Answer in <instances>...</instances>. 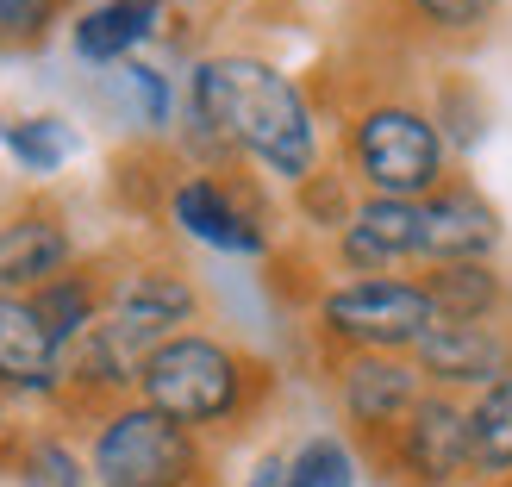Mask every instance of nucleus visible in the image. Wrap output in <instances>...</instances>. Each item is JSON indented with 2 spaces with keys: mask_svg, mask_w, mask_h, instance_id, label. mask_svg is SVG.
Wrapping results in <instances>:
<instances>
[{
  "mask_svg": "<svg viewBox=\"0 0 512 487\" xmlns=\"http://www.w3.org/2000/svg\"><path fill=\"white\" fill-rule=\"evenodd\" d=\"M425 294L438 306V319H506L512 281L500 263H431Z\"/></svg>",
  "mask_w": 512,
  "mask_h": 487,
  "instance_id": "obj_16",
  "label": "nucleus"
},
{
  "mask_svg": "<svg viewBox=\"0 0 512 487\" xmlns=\"http://www.w3.org/2000/svg\"><path fill=\"white\" fill-rule=\"evenodd\" d=\"M425 388L431 381L419 375V363L413 356H394V350H350L338 363V406H344V419L375 444L425 400Z\"/></svg>",
  "mask_w": 512,
  "mask_h": 487,
  "instance_id": "obj_9",
  "label": "nucleus"
},
{
  "mask_svg": "<svg viewBox=\"0 0 512 487\" xmlns=\"http://www.w3.org/2000/svg\"><path fill=\"white\" fill-rule=\"evenodd\" d=\"M250 394V363L219 344V338H200V331H182V338H169L144 356L138 369V400L169 413L175 425H219L232 419Z\"/></svg>",
  "mask_w": 512,
  "mask_h": 487,
  "instance_id": "obj_3",
  "label": "nucleus"
},
{
  "mask_svg": "<svg viewBox=\"0 0 512 487\" xmlns=\"http://www.w3.org/2000/svg\"><path fill=\"white\" fill-rule=\"evenodd\" d=\"M281 481H288V456H263V463L250 469L244 487H281Z\"/></svg>",
  "mask_w": 512,
  "mask_h": 487,
  "instance_id": "obj_24",
  "label": "nucleus"
},
{
  "mask_svg": "<svg viewBox=\"0 0 512 487\" xmlns=\"http://www.w3.org/2000/svg\"><path fill=\"white\" fill-rule=\"evenodd\" d=\"M100 300H107V281H94V275H82V269H69V275L50 281V288L32 294V306L44 313V325L57 331V344H75V338H82V331L100 319Z\"/></svg>",
  "mask_w": 512,
  "mask_h": 487,
  "instance_id": "obj_18",
  "label": "nucleus"
},
{
  "mask_svg": "<svg viewBox=\"0 0 512 487\" xmlns=\"http://www.w3.org/2000/svg\"><path fill=\"white\" fill-rule=\"evenodd\" d=\"M88 463L63 438H38L19 450V487H88Z\"/></svg>",
  "mask_w": 512,
  "mask_h": 487,
  "instance_id": "obj_22",
  "label": "nucleus"
},
{
  "mask_svg": "<svg viewBox=\"0 0 512 487\" xmlns=\"http://www.w3.org/2000/svg\"><path fill=\"white\" fill-rule=\"evenodd\" d=\"M0 388H63V344L32 306V294H0Z\"/></svg>",
  "mask_w": 512,
  "mask_h": 487,
  "instance_id": "obj_14",
  "label": "nucleus"
},
{
  "mask_svg": "<svg viewBox=\"0 0 512 487\" xmlns=\"http://www.w3.org/2000/svg\"><path fill=\"white\" fill-rule=\"evenodd\" d=\"M281 487H356V456H350V444L331 438V431L306 438L288 456V481H281Z\"/></svg>",
  "mask_w": 512,
  "mask_h": 487,
  "instance_id": "obj_21",
  "label": "nucleus"
},
{
  "mask_svg": "<svg viewBox=\"0 0 512 487\" xmlns=\"http://www.w3.org/2000/svg\"><path fill=\"white\" fill-rule=\"evenodd\" d=\"M506 244L500 207L475 182L450 175V182L419 200V263H494V250Z\"/></svg>",
  "mask_w": 512,
  "mask_h": 487,
  "instance_id": "obj_10",
  "label": "nucleus"
},
{
  "mask_svg": "<svg viewBox=\"0 0 512 487\" xmlns=\"http://www.w3.org/2000/svg\"><path fill=\"white\" fill-rule=\"evenodd\" d=\"M75 244L69 225L50 207H25L0 225V294H38L57 275H69Z\"/></svg>",
  "mask_w": 512,
  "mask_h": 487,
  "instance_id": "obj_12",
  "label": "nucleus"
},
{
  "mask_svg": "<svg viewBox=\"0 0 512 487\" xmlns=\"http://www.w3.org/2000/svg\"><path fill=\"white\" fill-rule=\"evenodd\" d=\"M381 469L394 487H475L469 400L425 388V400L381 438Z\"/></svg>",
  "mask_w": 512,
  "mask_h": 487,
  "instance_id": "obj_6",
  "label": "nucleus"
},
{
  "mask_svg": "<svg viewBox=\"0 0 512 487\" xmlns=\"http://www.w3.org/2000/svg\"><path fill=\"white\" fill-rule=\"evenodd\" d=\"M113 94L125 100V113H132L138 125H150V132L169 125V82L150 63H119L113 69Z\"/></svg>",
  "mask_w": 512,
  "mask_h": 487,
  "instance_id": "obj_23",
  "label": "nucleus"
},
{
  "mask_svg": "<svg viewBox=\"0 0 512 487\" xmlns=\"http://www.w3.org/2000/svg\"><path fill=\"white\" fill-rule=\"evenodd\" d=\"M406 19L444 44H475L494 32L500 0H406Z\"/></svg>",
  "mask_w": 512,
  "mask_h": 487,
  "instance_id": "obj_19",
  "label": "nucleus"
},
{
  "mask_svg": "<svg viewBox=\"0 0 512 487\" xmlns=\"http://www.w3.org/2000/svg\"><path fill=\"white\" fill-rule=\"evenodd\" d=\"M469 456H475V487L512 481V375L469 394Z\"/></svg>",
  "mask_w": 512,
  "mask_h": 487,
  "instance_id": "obj_17",
  "label": "nucleus"
},
{
  "mask_svg": "<svg viewBox=\"0 0 512 487\" xmlns=\"http://www.w3.org/2000/svg\"><path fill=\"white\" fill-rule=\"evenodd\" d=\"M157 19H163V0H100V7H88L82 19H75V57L82 63H132V50L157 32Z\"/></svg>",
  "mask_w": 512,
  "mask_h": 487,
  "instance_id": "obj_15",
  "label": "nucleus"
},
{
  "mask_svg": "<svg viewBox=\"0 0 512 487\" xmlns=\"http://www.w3.org/2000/svg\"><path fill=\"white\" fill-rule=\"evenodd\" d=\"M0 144H7L13 157H19V169H32V175H50V169H63L75 157V132H69L63 119H50V113L0 125Z\"/></svg>",
  "mask_w": 512,
  "mask_h": 487,
  "instance_id": "obj_20",
  "label": "nucleus"
},
{
  "mask_svg": "<svg viewBox=\"0 0 512 487\" xmlns=\"http://www.w3.org/2000/svg\"><path fill=\"white\" fill-rule=\"evenodd\" d=\"M169 213L188 238L213 244V250H232V256H256L269 250V232L256 225V213H244V200L219 182V175H182L169 194Z\"/></svg>",
  "mask_w": 512,
  "mask_h": 487,
  "instance_id": "obj_13",
  "label": "nucleus"
},
{
  "mask_svg": "<svg viewBox=\"0 0 512 487\" xmlns=\"http://www.w3.org/2000/svg\"><path fill=\"white\" fill-rule=\"evenodd\" d=\"M188 107L194 125L225 150H244L250 163H263L281 182H306L319 163V132H313V107L294 88V75H281L263 57L225 50V57L194 63L188 82Z\"/></svg>",
  "mask_w": 512,
  "mask_h": 487,
  "instance_id": "obj_1",
  "label": "nucleus"
},
{
  "mask_svg": "<svg viewBox=\"0 0 512 487\" xmlns=\"http://www.w3.org/2000/svg\"><path fill=\"white\" fill-rule=\"evenodd\" d=\"M319 325L325 338H338L344 350H394L413 356V344L438 325L425 281H400V275H356L344 288H331L319 300Z\"/></svg>",
  "mask_w": 512,
  "mask_h": 487,
  "instance_id": "obj_5",
  "label": "nucleus"
},
{
  "mask_svg": "<svg viewBox=\"0 0 512 487\" xmlns=\"http://www.w3.org/2000/svg\"><path fill=\"white\" fill-rule=\"evenodd\" d=\"M200 313V294H194V281L182 269H169V263H132V269H119L107 275V300H100V325L113 331V344L132 356V363L144 369V356L169 344V338H182V325Z\"/></svg>",
  "mask_w": 512,
  "mask_h": 487,
  "instance_id": "obj_7",
  "label": "nucleus"
},
{
  "mask_svg": "<svg viewBox=\"0 0 512 487\" xmlns=\"http://www.w3.org/2000/svg\"><path fill=\"white\" fill-rule=\"evenodd\" d=\"M338 256L356 275H388L394 263H419V200L363 194L338 232Z\"/></svg>",
  "mask_w": 512,
  "mask_h": 487,
  "instance_id": "obj_11",
  "label": "nucleus"
},
{
  "mask_svg": "<svg viewBox=\"0 0 512 487\" xmlns=\"http://www.w3.org/2000/svg\"><path fill=\"white\" fill-rule=\"evenodd\" d=\"M350 163L381 200H431L450 182V138L413 100H375L350 119Z\"/></svg>",
  "mask_w": 512,
  "mask_h": 487,
  "instance_id": "obj_2",
  "label": "nucleus"
},
{
  "mask_svg": "<svg viewBox=\"0 0 512 487\" xmlns=\"http://www.w3.org/2000/svg\"><path fill=\"white\" fill-rule=\"evenodd\" d=\"M494 487H512V481H494Z\"/></svg>",
  "mask_w": 512,
  "mask_h": 487,
  "instance_id": "obj_25",
  "label": "nucleus"
},
{
  "mask_svg": "<svg viewBox=\"0 0 512 487\" xmlns=\"http://www.w3.org/2000/svg\"><path fill=\"white\" fill-rule=\"evenodd\" d=\"M88 469L100 487H194L200 481V438L157 406H113L94 431Z\"/></svg>",
  "mask_w": 512,
  "mask_h": 487,
  "instance_id": "obj_4",
  "label": "nucleus"
},
{
  "mask_svg": "<svg viewBox=\"0 0 512 487\" xmlns=\"http://www.w3.org/2000/svg\"><path fill=\"white\" fill-rule=\"evenodd\" d=\"M413 363L444 394H481L512 375V325L500 319H438L413 344Z\"/></svg>",
  "mask_w": 512,
  "mask_h": 487,
  "instance_id": "obj_8",
  "label": "nucleus"
}]
</instances>
